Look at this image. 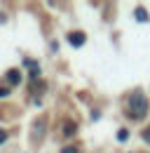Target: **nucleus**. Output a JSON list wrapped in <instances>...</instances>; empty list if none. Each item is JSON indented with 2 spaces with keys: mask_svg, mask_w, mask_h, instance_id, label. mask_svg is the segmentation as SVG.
Masks as SVG:
<instances>
[{
  "mask_svg": "<svg viewBox=\"0 0 150 153\" xmlns=\"http://www.w3.org/2000/svg\"><path fill=\"white\" fill-rule=\"evenodd\" d=\"M146 113H148V99L141 94V92H134L129 97V104H127V115L134 118V120H138V118H143Z\"/></svg>",
  "mask_w": 150,
  "mask_h": 153,
  "instance_id": "f257e3e1",
  "label": "nucleus"
},
{
  "mask_svg": "<svg viewBox=\"0 0 150 153\" xmlns=\"http://www.w3.org/2000/svg\"><path fill=\"white\" fill-rule=\"evenodd\" d=\"M5 139H7V132H5V130H0V144H2Z\"/></svg>",
  "mask_w": 150,
  "mask_h": 153,
  "instance_id": "6e6552de",
  "label": "nucleus"
},
{
  "mask_svg": "<svg viewBox=\"0 0 150 153\" xmlns=\"http://www.w3.org/2000/svg\"><path fill=\"white\" fill-rule=\"evenodd\" d=\"M61 153H77V149H75V146H66Z\"/></svg>",
  "mask_w": 150,
  "mask_h": 153,
  "instance_id": "423d86ee",
  "label": "nucleus"
},
{
  "mask_svg": "<svg viewBox=\"0 0 150 153\" xmlns=\"http://www.w3.org/2000/svg\"><path fill=\"white\" fill-rule=\"evenodd\" d=\"M7 94V90H2V87H0V97H5Z\"/></svg>",
  "mask_w": 150,
  "mask_h": 153,
  "instance_id": "9d476101",
  "label": "nucleus"
},
{
  "mask_svg": "<svg viewBox=\"0 0 150 153\" xmlns=\"http://www.w3.org/2000/svg\"><path fill=\"white\" fill-rule=\"evenodd\" d=\"M68 42H71V45H75V47L85 45V33H71V36H68Z\"/></svg>",
  "mask_w": 150,
  "mask_h": 153,
  "instance_id": "f03ea898",
  "label": "nucleus"
},
{
  "mask_svg": "<svg viewBox=\"0 0 150 153\" xmlns=\"http://www.w3.org/2000/svg\"><path fill=\"white\" fill-rule=\"evenodd\" d=\"M136 19L138 21H148V12H146L143 7H138V10H136Z\"/></svg>",
  "mask_w": 150,
  "mask_h": 153,
  "instance_id": "20e7f679",
  "label": "nucleus"
},
{
  "mask_svg": "<svg viewBox=\"0 0 150 153\" xmlns=\"http://www.w3.org/2000/svg\"><path fill=\"white\" fill-rule=\"evenodd\" d=\"M63 132H66V134H73V132H75L73 123H68V125H66V127H63Z\"/></svg>",
  "mask_w": 150,
  "mask_h": 153,
  "instance_id": "39448f33",
  "label": "nucleus"
},
{
  "mask_svg": "<svg viewBox=\"0 0 150 153\" xmlns=\"http://www.w3.org/2000/svg\"><path fill=\"white\" fill-rule=\"evenodd\" d=\"M127 137H129V134L124 132V130H120V132H117V139H122V141H124V139H127Z\"/></svg>",
  "mask_w": 150,
  "mask_h": 153,
  "instance_id": "0eeeda50",
  "label": "nucleus"
},
{
  "mask_svg": "<svg viewBox=\"0 0 150 153\" xmlns=\"http://www.w3.org/2000/svg\"><path fill=\"white\" fill-rule=\"evenodd\" d=\"M146 139H148V141H150V127H148V130H146Z\"/></svg>",
  "mask_w": 150,
  "mask_h": 153,
  "instance_id": "1a4fd4ad",
  "label": "nucleus"
},
{
  "mask_svg": "<svg viewBox=\"0 0 150 153\" xmlns=\"http://www.w3.org/2000/svg\"><path fill=\"white\" fill-rule=\"evenodd\" d=\"M7 80H10L12 85H17L19 80H21V76H19V71H10V73H7Z\"/></svg>",
  "mask_w": 150,
  "mask_h": 153,
  "instance_id": "7ed1b4c3",
  "label": "nucleus"
}]
</instances>
